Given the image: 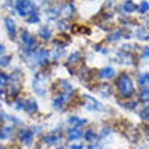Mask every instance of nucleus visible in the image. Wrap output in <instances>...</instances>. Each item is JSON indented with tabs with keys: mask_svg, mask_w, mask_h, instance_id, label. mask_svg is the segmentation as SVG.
Here are the masks:
<instances>
[{
	"mask_svg": "<svg viewBox=\"0 0 149 149\" xmlns=\"http://www.w3.org/2000/svg\"><path fill=\"white\" fill-rule=\"evenodd\" d=\"M57 139H58V137H56V136H45L43 138V141L46 143H53Z\"/></svg>",
	"mask_w": 149,
	"mask_h": 149,
	"instance_id": "obj_18",
	"label": "nucleus"
},
{
	"mask_svg": "<svg viewBox=\"0 0 149 149\" xmlns=\"http://www.w3.org/2000/svg\"><path fill=\"white\" fill-rule=\"evenodd\" d=\"M123 9L125 12H132L134 11L135 9H137L136 5H135L134 2L130 1V0H127V1H126L123 5Z\"/></svg>",
	"mask_w": 149,
	"mask_h": 149,
	"instance_id": "obj_9",
	"label": "nucleus"
},
{
	"mask_svg": "<svg viewBox=\"0 0 149 149\" xmlns=\"http://www.w3.org/2000/svg\"><path fill=\"white\" fill-rule=\"evenodd\" d=\"M84 97H86L87 102L86 105L87 109H89V110H91V111H101L104 109L102 104H101L100 102H98L95 98L88 96V95H84Z\"/></svg>",
	"mask_w": 149,
	"mask_h": 149,
	"instance_id": "obj_3",
	"label": "nucleus"
},
{
	"mask_svg": "<svg viewBox=\"0 0 149 149\" xmlns=\"http://www.w3.org/2000/svg\"><path fill=\"white\" fill-rule=\"evenodd\" d=\"M21 38H22L23 43L25 45H26V46H29V47L33 46V44L34 42V39H33V37L28 33V31H23L22 36H21Z\"/></svg>",
	"mask_w": 149,
	"mask_h": 149,
	"instance_id": "obj_6",
	"label": "nucleus"
},
{
	"mask_svg": "<svg viewBox=\"0 0 149 149\" xmlns=\"http://www.w3.org/2000/svg\"><path fill=\"white\" fill-rule=\"evenodd\" d=\"M137 82L139 86H149V74L146 73L140 74L137 79Z\"/></svg>",
	"mask_w": 149,
	"mask_h": 149,
	"instance_id": "obj_8",
	"label": "nucleus"
},
{
	"mask_svg": "<svg viewBox=\"0 0 149 149\" xmlns=\"http://www.w3.org/2000/svg\"><path fill=\"white\" fill-rule=\"evenodd\" d=\"M140 99H141V101H144V102H148L149 101V89L142 90L141 94H140Z\"/></svg>",
	"mask_w": 149,
	"mask_h": 149,
	"instance_id": "obj_14",
	"label": "nucleus"
},
{
	"mask_svg": "<svg viewBox=\"0 0 149 149\" xmlns=\"http://www.w3.org/2000/svg\"><path fill=\"white\" fill-rule=\"evenodd\" d=\"M115 76V71L111 67H105L99 72L100 79H111Z\"/></svg>",
	"mask_w": 149,
	"mask_h": 149,
	"instance_id": "obj_5",
	"label": "nucleus"
},
{
	"mask_svg": "<svg viewBox=\"0 0 149 149\" xmlns=\"http://www.w3.org/2000/svg\"><path fill=\"white\" fill-rule=\"evenodd\" d=\"M118 88L119 91L124 97H130L134 93V84L132 79L126 74H123L118 79Z\"/></svg>",
	"mask_w": 149,
	"mask_h": 149,
	"instance_id": "obj_1",
	"label": "nucleus"
},
{
	"mask_svg": "<svg viewBox=\"0 0 149 149\" xmlns=\"http://www.w3.org/2000/svg\"><path fill=\"white\" fill-rule=\"evenodd\" d=\"M23 140L26 143V144H30L31 142V140H33V134H31L30 130L26 132V134L23 135Z\"/></svg>",
	"mask_w": 149,
	"mask_h": 149,
	"instance_id": "obj_13",
	"label": "nucleus"
},
{
	"mask_svg": "<svg viewBox=\"0 0 149 149\" xmlns=\"http://www.w3.org/2000/svg\"><path fill=\"white\" fill-rule=\"evenodd\" d=\"M16 7H17L18 13L21 16L30 14V13H31V10L33 9V2L31 0H17Z\"/></svg>",
	"mask_w": 149,
	"mask_h": 149,
	"instance_id": "obj_2",
	"label": "nucleus"
},
{
	"mask_svg": "<svg viewBox=\"0 0 149 149\" xmlns=\"http://www.w3.org/2000/svg\"><path fill=\"white\" fill-rule=\"evenodd\" d=\"M69 123L74 127H81V126H84V125L86 123V120L79 119L78 117H72V118H70V120H69Z\"/></svg>",
	"mask_w": 149,
	"mask_h": 149,
	"instance_id": "obj_10",
	"label": "nucleus"
},
{
	"mask_svg": "<svg viewBox=\"0 0 149 149\" xmlns=\"http://www.w3.org/2000/svg\"><path fill=\"white\" fill-rule=\"evenodd\" d=\"M67 134L70 140H74V139H79L81 136V130H77V129H69L67 130Z\"/></svg>",
	"mask_w": 149,
	"mask_h": 149,
	"instance_id": "obj_7",
	"label": "nucleus"
},
{
	"mask_svg": "<svg viewBox=\"0 0 149 149\" xmlns=\"http://www.w3.org/2000/svg\"><path fill=\"white\" fill-rule=\"evenodd\" d=\"M64 102V97H58L57 99L54 101V106L55 108H60L61 106H62Z\"/></svg>",
	"mask_w": 149,
	"mask_h": 149,
	"instance_id": "obj_17",
	"label": "nucleus"
},
{
	"mask_svg": "<svg viewBox=\"0 0 149 149\" xmlns=\"http://www.w3.org/2000/svg\"><path fill=\"white\" fill-rule=\"evenodd\" d=\"M2 84H3V77L0 76V87L2 86Z\"/></svg>",
	"mask_w": 149,
	"mask_h": 149,
	"instance_id": "obj_21",
	"label": "nucleus"
},
{
	"mask_svg": "<svg viewBox=\"0 0 149 149\" xmlns=\"http://www.w3.org/2000/svg\"><path fill=\"white\" fill-rule=\"evenodd\" d=\"M39 36L44 39H48L51 33H50V31L47 28H41L40 31H39Z\"/></svg>",
	"mask_w": 149,
	"mask_h": 149,
	"instance_id": "obj_11",
	"label": "nucleus"
},
{
	"mask_svg": "<svg viewBox=\"0 0 149 149\" xmlns=\"http://www.w3.org/2000/svg\"><path fill=\"white\" fill-rule=\"evenodd\" d=\"M84 137H86L87 141H92V140H94L96 138V134H95V132L93 130H87L86 134H84Z\"/></svg>",
	"mask_w": 149,
	"mask_h": 149,
	"instance_id": "obj_12",
	"label": "nucleus"
},
{
	"mask_svg": "<svg viewBox=\"0 0 149 149\" xmlns=\"http://www.w3.org/2000/svg\"><path fill=\"white\" fill-rule=\"evenodd\" d=\"M140 117L145 120L149 118V105L146 106L145 108H143V110L140 112Z\"/></svg>",
	"mask_w": 149,
	"mask_h": 149,
	"instance_id": "obj_16",
	"label": "nucleus"
},
{
	"mask_svg": "<svg viewBox=\"0 0 149 149\" xmlns=\"http://www.w3.org/2000/svg\"><path fill=\"white\" fill-rule=\"evenodd\" d=\"M143 57H149V47H145L144 50H143Z\"/></svg>",
	"mask_w": 149,
	"mask_h": 149,
	"instance_id": "obj_19",
	"label": "nucleus"
},
{
	"mask_svg": "<svg viewBox=\"0 0 149 149\" xmlns=\"http://www.w3.org/2000/svg\"><path fill=\"white\" fill-rule=\"evenodd\" d=\"M138 10H139L140 13H144L146 11H148L149 10V3L148 2H142V3L139 5V7H138Z\"/></svg>",
	"mask_w": 149,
	"mask_h": 149,
	"instance_id": "obj_15",
	"label": "nucleus"
},
{
	"mask_svg": "<svg viewBox=\"0 0 149 149\" xmlns=\"http://www.w3.org/2000/svg\"><path fill=\"white\" fill-rule=\"evenodd\" d=\"M5 26H6V28H7V31H8L9 36L14 39V37L16 36V26H15L14 21L11 20V19H9V18H6L5 19Z\"/></svg>",
	"mask_w": 149,
	"mask_h": 149,
	"instance_id": "obj_4",
	"label": "nucleus"
},
{
	"mask_svg": "<svg viewBox=\"0 0 149 149\" xmlns=\"http://www.w3.org/2000/svg\"><path fill=\"white\" fill-rule=\"evenodd\" d=\"M71 149H82V145H81V144H74V145H72Z\"/></svg>",
	"mask_w": 149,
	"mask_h": 149,
	"instance_id": "obj_20",
	"label": "nucleus"
},
{
	"mask_svg": "<svg viewBox=\"0 0 149 149\" xmlns=\"http://www.w3.org/2000/svg\"><path fill=\"white\" fill-rule=\"evenodd\" d=\"M4 46H3V45H1V44H0V53H2V52H3L4 51Z\"/></svg>",
	"mask_w": 149,
	"mask_h": 149,
	"instance_id": "obj_22",
	"label": "nucleus"
}]
</instances>
